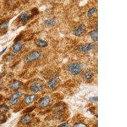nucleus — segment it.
<instances>
[{"mask_svg":"<svg viewBox=\"0 0 127 127\" xmlns=\"http://www.w3.org/2000/svg\"><path fill=\"white\" fill-rule=\"evenodd\" d=\"M90 100L91 101H97V97H90Z\"/></svg>","mask_w":127,"mask_h":127,"instance_id":"24","label":"nucleus"},{"mask_svg":"<svg viewBox=\"0 0 127 127\" xmlns=\"http://www.w3.org/2000/svg\"><path fill=\"white\" fill-rule=\"evenodd\" d=\"M22 85V83L18 80H14L12 81L10 84V88L13 90H17L19 89Z\"/></svg>","mask_w":127,"mask_h":127,"instance_id":"9","label":"nucleus"},{"mask_svg":"<svg viewBox=\"0 0 127 127\" xmlns=\"http://www.w3.org/2000/svg\"><path fill=\"white\" fill-rule=\"evenodd\" d=\"M32 116L29 114H26L24 115L22 118H21V120H20V121L22 124L24 125H27V124H29V123L32 120Z\"/></svg>","mask_w":127,"mask_h":127,"instance_id":"11","label":"nucleus"},{"mask_svg":"<svg viewBox=\"0 0 127 127\" xmlns=\"http://www.w3.org/2000/svg\"><path fill=\"white\" fill-rule=\"evenodd\" d=\"M92 76L93 73L90 71H87L86 72H85L84 75H83V78H84V79H86V80H89V79H90L92 78Z\"/></svg>","mask_w":127,"mask_h":127,"instance_id":"17","label":"nucleus"},{"mask_svg":"<svg viewBox=\"0 0 127 127\" xmlns=\"http://www.w3.org/2000/svg\"><path fill=\"white\" fill-rule=\"evenodd\" d=\"M97 12V9L96 8H91L88 10V13H87V16H88L89 18L92 17L95 13Z\"/></svg>","mask_w":127,"mask_h":127,"instance_id":"18","label":"nucleus"},{"mask_svg":"<svg viewBox=\"0 0 127 127\" xmlns=\"http://www.w3.org/2000/svg\"><path fill=\"white\" fill-rule=\"evenodd\" d=\"M73 127H87L86 124L83 123L81 122H79V123H76L74 125Z\"/></svg>","mask_w":127,"mask_h":127,"instance_id":"19","label":"nucleus"},{"mask_svg":"<svg viewBox=\"0 0 127 127\" xmlns=\"http://www.w3.org/2000/svg\"><path fill=\"white\" fill-rule=\"evenodd\" d=\"M94 47V45L93 43H88V44L85 45L79 46L76 49L79 51H81V52H87V51H89L91 50H92Z\"/></svg>","mask_w":127,"mask_h":127,"instance_id":"7","label":"nucleus"},{"mask_svg":"<svg viewBox=\"0 0 127 127\" xmlns=\"http://www.w3.org/2000/svg\"><path fill=\"white\" fill-rule=\"evenodd\" d=\"M13 58H14V55H12V54L8 55L6 57V58H5V61H10L11 60H12Z\"/></svg>","mask_w":127,"mask_h":127,"instance_id":"23","label":"nucleus"},{"mask_svg":"<svg viewBox=\"0 0 127 127\" xmlns=\"http://www.w3.org/2000/svg\"><path fill=\"white\" fill-rule=\"evenodd\" d=\"M83 67L79 63H73L68 66V71L73 75H78L82 71Z\"/></svg>","mask_w":127,"mask_h":127,"instance_id":"2","label":"nucleus"},{"mask_svg":"<svg viewBox=\"0 0 127 127\" xmlns=\"http://www.w3.org/2000/svg\"><path fill=\"white\" fill-rule=\"evenodd\" d=\"M35 43L38 47H41V48H45L48 46V43L47 41L42 40V39H38L36 41Z\"/></svg>","mask_w":127,"mask_h":127,"instance_id":"14","label":"nucleus"},{"mask_svg":"<svg viewBox=\"0 0 127 127\" xmlns=\"http://www.w3.org/2000/svg\"><path fill=\"white\" fill-rule=\"evenodd\" d=\"M8 24L6 22H3L0 24V29H5L7 28Z\"/></svg>","mask_w":127,"mask_h":127,"instance_id":"22","label":"nucleus"},{"mask_svg":"<svg viewBox=\"0 0 127 127\" xmlns=\"http://www.w3.org/2000/svg\"><path fill=\"white\" fill-rule=\"evenodd\" d=\"M22 48V45L20 43H16L12 46V51L14 53H18Z\"/></svg>","mask_w":127,"mask_h":127,"instance_id":"12","label":"nucleus"},{"mask_svg":"<svg viewBox=\"0 0 127 127\" xmlns=\"http://www.w3.org/2000/svg\"><path fill=\"white\" fill-rule=\"evenodd\" d=\"M59 127H69V125L67 124V123H64V124L59 126Z\"/></svg>","mask_w":127,"mask_h":127,"instance_id":"25","label":"nucleus"},{"mask_svg":"<svg viewBox=\"0 0 127 127\" xmlns=\"http://www.w3.org/2000/svg\"><path fill=\"white\" fill-rule=\"evenodd\" d=\"M22 95V93L20 92H15L14 95H12L11 96V97L10 98V103L12 105H15V104H17V102H18V98H20Z\"/></svg>","mask_w":127,"mask_h":127,"instance_id":"5","label":"nucleus"},{"mask_svg":"<svg viewBox=\"0 0 127 127\" xmlns=\"http://www.w3.org/2000/svg\"><path fill=\"white\" fill-rule=\"evenodd\" d=\"M86 31V26L84 24H81L73 31V34L76 36H80L84 34Z\"/></svg>","mask_w":127,"mask_h":127,"instance_id":"4","label":"nucleus"},{"mask_svg":"<svg viewBox=\"0 0 127 127\" xmlns=\"http://www.w3.org/2000/svg\"><path fill=\"white\" fill-rule=\"evenodd\" d=\"M56 23V20L55 18H51V19L47 20L44 22V24L46 26H52Z\"/></svg>","mask_w":127,"mask_h":127,"instance_id":"15","label":"nucleus"},{"mask_svg":"<svg viewBox=\"0 0 127 127\" xmlns=\"http://www.w3.org/2000/svg\"><path fill=\"white\" fill-rule=\"evenodd\" d=\"M19 18L22 22H26L30 18V15L28 13H23L20 15Z\"/></svg>","mask_w":127,"mask_h":127,"instance_id":"13","label":"nucleus"},{"mask_svg":"<svg viewBox=\"0 0 127 127\" xmlns=\"http://www.w3.org/2000/svg\"><path fill=\"white\" fill-rule=\"evenodd\" d=\"M42 57V53L39 51H32L29 54L27 55L24 58V62L28 64L33 61H37L38 59H41Z\"/></svg>","mask_w":127,"mask_h":127,"instance_id":"1","label":"nucleus"},{"mask_svg":"<svg viewBox=\"0 0 127 127\" xmlns=\"http://www.w3.org/2000/svg\"><path fill=\"white\" fill-rule=\"evenodd\" d=\"M6 120V117L3 114H0V124L1 123H3L4 122H5Z\"/></svg>","mask_w":127,"mask_h":127,"instance_id":"21","label":"nucleus"},{"mask_svg":"<svg viewBox=\"0 0 127 127\" xmlns=\"http://www.w3.org/2000/svg\"><path fill=\"white\" fill-rule=\"evenodd\" d=\"M59 82V78L57 77H55L53 78H52L50 81L47 84V87L49 88V89H53V88L55 87V86L57 85V84Z\"/></svg>","mask_w":127,"mask_h":127,"instance_id":"10","label":"nucleus"},{"mask_svg":"<svg viewBox=\"0 0 127 127\" xmlns=\"http://www.w3.org/2000/svg\"><path fill=\"white\" fill-rule=\"evenodd\" d=\"M91 38L92 39L93 41H97V30H94L90 32Z\"/></svg>","mask_w":127,"mask_h":127,"instance_id":"16","label":"nucleus"},{"mask_svg":"<svg viewBox=\"0 0 127 127\" xmlns=\"http://www.w3.org/2000/svg\"><path fill=\"white\" fill-rule=\"evenodd\" d=\"M36 95H27V96H26V97H25L24 102L25 104L27 105L31 104L32 103H33L36 100Z\"/></svg>","mask_w":127,"mask_h":127,"instance_id":"8","label":"nucleus"},{"mask_svg":"<svg viewBox=\"0 0 127 127\" xmlns=\"http://www.w3.org/2000/svg\"><path fill=\"white\" fill-rule=\"evenodd\" d=\"M51 102V98L48 96H45L43 97L39 102V106L40 108H45L48 106Z\"/></svg>","mask_w":127,"mask_h":127,"instance_id":"6","label":"nucleus"},{"mask_svg":"<svg viewBox=\"0 0 127 127\" xmlns=\"http://www.w3.org/2000/svg\"><path fill=\"white\" fill-rule=\"evenodd\" d=\"M8 109H9V108H8V107L5 104H3L2 105V106H0V110L1 111H3V112L7 111Z\"/></svg>","mask_w":127,"mask_h":127,"instance_id":"20","label":"nucleus"},{"mask_svg":"<svg viewBox=\"0 0 127 127\" xmlns=\"http://www.w3.org/2000/svg\"><path fill=\"white\" fill-rule=\"evenodd\" d=\"M43 89V84L41 81H35L34 83H32V84L31 85L30 87V90L32 92L37 93L40 92L41 90H42Z\"/></svg>","mask_w":127,"mask_h":127,"instance_id":"3","label":"nucleus"},{"mask_svg":"<svg viewBox=\"0 0 127 127\" xmlns=\"http://www.w3.org/2000/svg\"><path fill=\"white\" fill-rule=\"evenodd\" d=\"M6 48H7V47H6V48H4V50H2V51H1V53H0V55H2V54H3V53H4V52H5V51H6Z\"/></svg>","mask_w":127,"mask_h":127,"instance_id":"26","label":"nucleus"}]
</instances>
